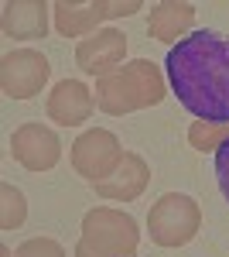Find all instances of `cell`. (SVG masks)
Wrapping results in <instances>:
<instances>
[{"mask_svg":"<svg viewBox=\"0 0 229 257\" xmlns=\"http://www.w3.org/2000/svg\"><path fill=\"white\" fill-rule=\"evenodd\" d=\"M215 178H219V189H222V196L229 202V141L215 151Z\"/></svg>","mask_w":229,"mask_h":257,"instance_id":"obj_17","label":"cell"},{"mask_svg":"<svg viewBox=\"0 0 229 257\" xmlns=\"http://www.w3.org/2000/svg\"><path fill=\"white\" fill-rule=\"evenodd\" d=\"M48 18H52V7L45 0H7L0 7V24L7 38H45Z\"/></svg>","mask_w":229,"mask_h":257,"instance_id":"obj_11","label":"cell"},{"mask_svg":"<svg viewBox=\"0 0 229 257\" xmlns=\"http://www.w3.org/2000/svg\"><path fill=\"white\" fill-rule=\"evenodd\" d=\"M229 141V123H205V120H191L188 127V144L195 151H219Z\"/></svg>","mask_w":229,"mask_h":257,"instance_id":"obj_15","label":"cell"},{"mask_svg":"<svg viewBox=\"0 0 229 257\" xmlns=\"http://www.w3.org/2000/svg\"><path fill=\"white\" fill-rule=\"evenodd\" d=\"M202 230V209L185 192H164L147 213V233L157 247H185Z\"/></svg>","mask_w":229,"mask_h":257,"instance_id":"obj_4","label":"cell"},{"mask_svg":"<svg viewBox=\"0 0 229 257\" xmlns=\"http://www.w3.org/2000/svg\"><path fill=\"white\" fill-rule=\"evenodd\" d=\"M76 257H103V254H93V250H86L82 243H76Z\"/></svg>","mask_w":229,"mask_h":257,"instance_id":"obj_18","label":"cell"},{"mask_svg":"<svg viewBox=\"0 0 229 257\" xmlns=\"http://www.w3.org/2000/svg\"><path fill=\"white\" fill-rule=\"evenodd\" d=\"M96 96L86 82L79 79H62L52 86V93L45 99V110H48V120H55L58 127H79L93 117Z\"/></svg>","mask_w":229,"mask_h":257,"instance_id":"obj_10","label":"cell"},{"mask_svg":"<svg viewBox=\"0 0 229 257\" xmlns=\"http://www.w3.org/2000/svg\"><path fill=\"white\" fill-rule=\"evenodd\" d=\"M123 144L113 131H103V127H93L86 134H79L76 144H72V168L76 175H82L86 182H106L120 168L123 161Z\"/></svg>","mask_w":229,"mask_h":257,"instance_id":"obj_6","label":"cell"},{"mask_svg":"<svg viewBox=\"0 0 229 257\" xmlns=\"http://www.w3.org/2000/svg\"><path fill=\"white\" fill-rule=\"evenodd\" d=\"M147 182H151V165L140 158V155L127 151L113 175L106 178V182H96V196L113 199V202H134L147 189Z\"/></svg>","mask_w":229,"mask_h":257,"instance_id":"obj_12","label":"cell"},{"mask_svg":"<svg viewBox=\"0 0 229 257\" xmlns=\"http://www.w3.org/2000/svg\"><path fill=\"white\" fill-rule=\"evenodd\" d=\"M14 257H65V247L52 237H31L18 247Z\"/></svg>","mask_w":229,"mask_h":257,"instance_id":"obj_16","label":"cell"},{"mask_svg":"<svg viewBox=\"0 0 229 257\" xmlns=\"http://www.w3.org/2000/svg\"><path fill=\"white\" fill-rule=\"evenodd\" d=\"M52 65L38 48H14L0 59V89L11 99H31L48 86Z\"/></svg>","mask_w":229,"mask_h":257,"instance_id":"obj_7","label":"cell"},{"mask_svg":"<svg viewBox=\"0 0 229 257\" xmlns=\"http://www.w3.org/2000/svg\"><path fill=\"white\" fill-rule=\"evenodd\" d=\"M191 24H195V7L185 0H164V4H154L151 14H147V31L151 38L164 41V45H178L181 38H188Z\"/></svg>","mask_w":229,"mask_h":257,"instance_id":"obj_13","label":"cell"},{"mask_svg":"<svg viewBox=\"0 0 229 257\" xmlns=\"http://www.w3.org/2000/svg\"><path fill=\"white\" fill-rule=\"evenodd\" d=\"M0 257H11V247H7V243L0 247Z\"/></svg>","mask_w":229,"mask_h":257,"instance_id":"obj_19","label":"cell"},{"mask_svg":"<svg viewBox=\"0 0 229 257\" xmlns=\"http://www.w3.org/2000/svg\"><path fill=\"white\" fill-rule=\"evenodd\" d=\"M24 219H28V199H24V192L18 185L4 182L0 185V226L4 230H18V226H24Z\"/></svg>","mask_w":229,"mask_h":257,"instance_id":"obj_14","label":"cell"},{"mask_svg":"<svg viewBox=\"0 0 229 257\" xmlns=\"http://www.w3.org/2000/svg\"><path fill=\"white\" fill-rule=\"evenodd\" d=\"M144 4L140 0H93V4H79V0H58L52 4V14H55V28L62 38H89L99 31V24L110 18H130L137 14Z\"/></svg>","mask_w":229,"mask_h":257,"instance_id":"obj_5","label":"cell"},{"mask_svg":"<svg viewBox=\"0 0 229 257\" xmlns=\"http://www.w3.org/2000/svg\"><path fill=\"white\" fill-rule=\"evenodd\" d=\"M168 82L195 120L229 123V35L191 31L168 48Z\"/></svg>","mask_w":229,"mask_h":257,"instance_id":"obj_1","label":"cell"},{"mask_svg":"<svg viewBox=\"0 0 229 257\" xmlns=\"http://www.w3.org/2000/svg\"><path fill=\"white\" fill-rule=\"evenodd\" d=\"M79 243L103 257H134L137 243H140V230H137V219L130 213L110 209V206H96V209H89L82 216Z\"/></svg>","mask_w":229,"mask_h":257,"instance_id":"obj_3","label":"cell"},{"mask_svg":"<svg viewBox=\"0 0 229 257\" xmlns=\"http://www.w3.org/2000/svg\"><path fill=\"white\" fill-rule=\"evenodd\" d=\"M96 106L110 117H123L134 110H147L157 106L161 99L168 96V82L161 76V69L151 59H134L127 62L123 69H116L113 76L96 79Z\"/></svg>","mask_w":229,"mask_h":257,"instance_id":"obj_2","label":"cell"},{"mask_svg":"<svg viewBox=\"0 0 229 257\" xmlns=\"http://www.w3.org/2000/svg\"><path fill=\"white\" fill-rule=\"evenodd\" d=\"M127 35L116 31V28H99L96 35L82 38L76 45V65L86 72V76H113L116 69L127 65Z\"/></svg>","mask_w":229,"mask_h":257,"instance_id":"obj_9","label":"cell"},{"mask_svg":"<svg viewBox=\"0 0 229 257\" xmlns=\"http://www.w3.org/2000/svg\"><path fill=\"white\" fill-rule=\"evenodd\" d=\"M11 158L28 172H52L62 158V141L52 127L28 120L11 134Z\"/></svg>","mask_w":229,"mask_h":257,"instance_id":"obj_8","label":"cell"}]
</instances>
